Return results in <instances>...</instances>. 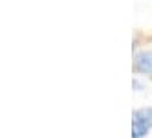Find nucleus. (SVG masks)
Masks as SVG:
<instances>
[{
    "instance_id": "1",
    "label": "nucleus",
    "mask_w": 152,
    "mask_h": 138,
    "mask_svg": "<svg viewBox=\"0 0 152 138\" xmlns=\"http://www.w3.org/2000/svg\"><path fill=\"white\" fill-rule=\"evenodd\" d=\"M134 71L137 75H152V50H139L134 56Z\"/></svg>"
},
{
    "instance_id": "2",
    "label": "nucleus",
    "mask_w": 152,
    "mask_h": 138,
    "mask_svg": "<svg viewBox=\"0 0 152 138\" xmlns=\"http://www.w3.org/2000/svg\"><path fill=\"white\" fill-rule=\"evenodd\" d=\"M152 129V121L150 119H143V118H135L132 116V138H145Z\"/></svg>"
},
{
    "instance_id": "3",
    "label": "nucleus",
    "mask_w": 152,
    "mask_h": 138,
    "mask_svg": "<svg viewBox=\"0 0 152 138\" xmlns=\"http://www.w3.org/2000/svg\"><path fill=\"white\" fill-rule=\"evenodd\" d=\"M132 86H134V90H135V91H141V90H143V84H141V82H139L137 79H134Z\"/></svg>"
}]
</instances>
